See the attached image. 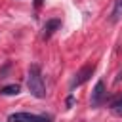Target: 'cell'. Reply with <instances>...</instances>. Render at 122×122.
<instances>
[{
    "mask_svg": "<svg viewBox=\"0 0 122 122\" xmlns=\"http://www.w3.org/2000/svg\"><path fill=\"white\" fill-rule=\"evenodd\" d=\"M40 4H42V0H36V2H34V6H36V8H38Z\"/></svg>",
    "mask_w": 122,
    "mask_h": 122,
    "instance_id": "10",
    "label": "cell"
},
{
    "mask_svg": "<svg viewBox=\"0 0 122 122\" xmlns=\"http://www.w3.org/2000/svg\"><path fill=\"white\" fill-rule=\"evenodd\" d=\"M8 122H50L44 114H30V112H13L8 116Z\"/></svg>",
    "mask_w": 122,
    "mask_h": 122,
    "instance_id": "2",
    "label": "cell"
},
{
    "mask_svg": "<svg viewBox=\"0 0 122 122\" xmlns=\"http://www.w3.org/2000/svg\"><path fill=\"white\" fill-rule=\"evenodd\" d=\"M72 103H74V97L69 95V97H67V107H72Z\"/></svg>",
    "mask_w": 122,
    "mask_h": 122,
    "instance_id": "9",
    "label": "cell"
},
{
    "mask_svg": "<svg viewBox=\"0 0 122 122\" xmlns=\"http://www.w3.org/2000/svg\"><path fill=\"white\" fill-rule=\"evenodd\" d=\"M27 88H29L30 95H34L38 99H44L46 97V84H44V78H42L40 65H30L29 67V72H27Z\"/></svg>",
    "mask_w": 122,
    "mask_h": 122,
    "instance_id": "1",
    "label": "cell"
},
{
    "mask_svg": "<svg viewBox=\"0 0 122 122\" xmlns=\"http://www.w3.org/2000/svg\"><path fill=\"white\" fill-rule=\"evenodd\" d=\"M59 27H61V21H59V19H48V21L44 23V29H42V38H44V40H50Z\"/></svg>",
    "mask_w": 122,
    "mask_h": 122,
    "instance_id": "5",
    "label": "cell"
},
{
    "mask_svg": "<svg viewBox=\"0 0 122 122\" xmlns=\"http://www.w3.org/2000/svg\"><path fill=\"white\" fill-rule=\"evenodd\" d=\"M111 23H118L122 19V0H114V6L111 10Z\"/></svg>",
    "mask_w": 122,
    "mask_h": 122,
    "instance_id": "6",
    "label": "cell"
},
{
    "mask_svg": "<svg viewBox=\"0 0 122 122\" xmlns=\"http://www.w3.org/2000/svg\"><path fill=\"white\" fill-rule=\"evenodd\" d=\"M93 71H95V67L93 65H84L76 74H74V78L71 80V90H74V88H78V86H82L92 74H93Z\"/></svg>",
    "mask_w": 122,
    "mask_h": 122,
    "instance_id": "4",
    "label": "cell"
},
{
    "mask_svg": "<svg viewBox=\"0 0 122 122\" xmlns=\"http://www.w3.org/2000/svg\"><path fill=\"white\" fill-rule=\"evenodd\" d=\"M105 99H107V88H105V82H103V80H97L95 86H93L90 103H92V107H99Z\"/></svg>",
    "mask_w": 122,
    "mask_h": 122,
    "instance_id": "3",
    "label": "cell"
},
{
    "mask_svg": "<svg viewBox=\"0 0 122 122\" xmlns=\"http://www.w3.org/2000/svg\"><path fill=\"white\" fill-rule=\"evenodd\" d=\"M111 111H112V114H116V116H122V95L111 103Z\"/></svg>",
    "mask_w": 122,
    "mask_h": 122,
    "instance_id": "8",
    "label": "cell"
},
{
    "mask_svg": "<svg viewBox=\"0 0 122 122\" xmlns=\"http://www.w3.org/2000/svg\"><path fill=\"white\" fill-rule=\"evenodd\" d=\"M19 92H21L19 84H8V86L0 88V95H17Z\"/></svg>",
    "mask_w": 122,
    "mask_h": 122,
    "instance_id": "7",
    "label": "cell"
}]
</instances>
